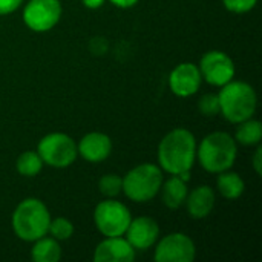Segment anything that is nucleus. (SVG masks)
<instances>
[{
	"label": "nucleus",
	"instance_id": "a878e982",
	"mask_svg": "<svg viewBox=\"0 0 262 262\" xmlns=\"http://www.w3.org/2000/svg\"><path fill=\"white\" fill-rule=\"evenodd\" d=\"M253 169L258 175H262V147L258 146L253 155Z\"/></svg>",
	"mask_w": 262,
	"mask_h": 262
},
{
	"label": "nucleus",
	"instance_id": "f257e3e1",
	"mask_svg": "<svg viewBox=\"0 0 262 262\" xmlns=\"http://www.w3.org/2000/svg\"><path fill=\"white\" fill-rule=\"evenodd\" d=\"M196 160V140L195 135L184 129L177 127L170 130L158 146V163L161 170L178 175L190 170Z\"/></svg>",
	"mask_w": 262,
	"mask_h": 262
},
{
	"label": "nucleus",
	"instance_id": "6ab92c4d",
	"mask_svg": "<svg viewBox=\"0 0 262 262\" xmlns=\"http://www.w3.org/2000/svg\"><path fill=\"white\" fill-rule=\"evenodd\" d=\"M238 129L235 134L236 143H241L244 146H256L261 143L262 138V124L261 121L249 118L241 123H238Z\"/></svg>",
	"mask_w": 262,
	"mask_h": 262
},
{
	"label": "nucleus",
	"instance_id": "7ed1b4c3",
	"mask_svg": "<svg viewBox=\"0 0 262 262\" xmlns=\"http://www.w3.org/2000/svg\"><path fill=\"white\" fill-rule=\"evenodd\" d=\"M238 155L236 140L226 132H213L204 137L196 146V157L201 166L210 173H221L229 170Z\"/></svg>",
	"mask_w": 262,
	"mask_h": 262
},
{
	"label": "nucleus",
	"instance_id": "b1692460",
	"mask_svg": "<svg viewBox=\"0 0 262 262\" xmlns=\"http://www.w3.org/2000/svg\"><path fill=\"white\" fill-rule=\"evenodd\" d=\"M224 6L232 11V12H236V14H244V12H249L252 11L258 0H223Z\"/></svg>",
	"mask_w": 262,
	"mask_h": 262
},
{
	"label": "nucleus",
	"instance_id": "1a4fd4ad",
	"mask_svg": "<svg viewBox=\"0 0 262 262\" xmlns=\"http://www.w3.org/2000/svg\"><path fill=\"white\" fill-rule=\"evenodd\" d=\"M201 77L213 86H224L235 77V63L223 51H209L200 61Z\"/></svg>",
	"mask_w": 262,
	"mask_h": 262
},
{
	"label": "nucleus",
	"instance_id": "6e6552de",
	"mask_svg": "<svg viewBox=\"0 0 262 262\" xmlns=\"http://www.w3.org/2000/svg\"><path fill=\"white\" fill-rule=\"evenodd\" d=\"M61 17L60 0H29L23 9L25 25L35 32L52 29Z\"/></svg>",
	"mask_w": 262,
	"mask_h": 262
},
{
	"label": "nucleus",
	"instance_id": "a211bd4d",
	"mask_svg": "<svg viewBox=\"0 0 262 262\" xmlns=\"http://www.w3.org/2000/svg\"><path fill=\"white\" fill-rule=\"evenodd\" d=\"M216 186H218L220 193L227 200H236L246 190V183L241 178V175L235 172H227V170L220 173Z\"/></svg>",
	"mask_w": 262,
	"mask_h": 262
},
{
	"label": "nucleus",
	"instance_id": "f03ea898",
	"mask_svg": "<svg viewBox=\"0 0 262 262\" xmlns=\"http://www.w3.org/2000/svg\"><path fill=\"white\" fill-rule=\"evenodd\" d=\"M11 224L17 238L26 243H34L48 233L51 213L40 200L26 198L15 207Z\"/></svg>",
	"mask_w": 262,
	"mask_h": 262
},
{
	"label": "nucleus",
	"instance_id": "aec40b11",
	"mask_svg": "<svg viewBox=\"0 0 262 262\" xmlns=\"http://www.w3.org/2000/svg\"><path fill=\"white\" fill-rule=\"evenodd\" d=\"M15 167H17V172L23 177H35L41 170L43 161L37 150H28V152H23L17 158Z\"/></svg>",
	"mask_w": 262,
	"mask_h": 262
},
{
	"label": "nucleus",
	"instance_id": "f8f14e48",
	"mask_svg": "<svg viewBox=\"0 0 262 262\" xmlns=\"http://www.w3.org/2000/svg\"><path fill=\"white\" fill-rule=\"evenodd\" d=\"M124 235L135 250H146L157 243L160 236V227L155 220L149 216H140L130 220V224Z\"/></svg>",
	"mask_w": 262,
	"mask_h": 262
},
{
	"label": "nucleus",
	"instance_id": "0eeeda50",
	"mask_svg": "<svg viewBox=\"0 0 262 262\" xmlns=\"http://www.w3.org/2000/svg\"><path fill=\"white\" fill-rule=\"evenodd\" d=\"M130 212L127 206L112 198L101 201L94 212V221L98 232L106 238L123 236L130 224Z\"/></svg>",
	"mask_w": 262,
	"mask_h": 262
},
{
	"label": "nucleus",
	"instance_id": "dca6fc26",
	"mask_svg": "<svg viewBox=\"0 0 262 262\" xmlns=\"http://www.w3.org/2000/svg\"><path fill=\"white\" fill-rule=\"evenodd\" d=\"M163 192V203L169 209H178L186 203L187 198V183H184L180 177L172 175L169 180L163 181L161 189Z\"/></svg>",
	"mask_w": 262,
	"mask_h": 262
},
{
	"label": "nucleus",
	"instance_id": "20e7f679",
	"mask_svg": "<svg viewBox=\"0 0 262 262\" xmlns=\"http://www.w3.org/2000/svg\"><path fill=\"white\" fill-rule=\"evenodd\" d=\"M220 114L230 123H241L255 115L258 97L255 89L246 81H229L221 86L218 94Z\"/></svg>",
	"mask_w": 262,
	"mask_h": 262
},
{
	"label": "nucleus",
	"instance_id": "2eb2a0df",
	"mask_svg": "<svg viewBox=\"0 0 262 262\" xmlns=\"http://www.w3.org/2000/svg\"><path fill=\"white\" fill-rule=\"evenodd\" d=\"M184 204H187V212L192 218L203 220L215 207V192L210 186H198L187 193Z\"/></svg>",
	"mask_w": 262,
	"mask_h": 262
},
{
	"label": "nucleus",
	"instance_id": "423d86ee",
	"mask_svg": "<svg viewBox=\"0 0 262 262\" xmlns=\"http://www.w3.org/2000/svg\"><path fill=\"white\" fill-rule=\"evenodd\" d=\"M37 152L43 164L57 169L69 167L78 155L77 143L69 135L61 132H54L43 137L37 146Z\"/></svg>",
	"mask_w": 262,
	"mask_h": 262
},
{
	"label": "nucleus",
	"instance_id": "9d476101",
	"mask_svg": "<svg viewBox=\"0 0 262 262\" xmlns=\"http://www.w3.org/2000/svg\"><path fill=\"white\" fill-rule=\"evenodd\" d=\"M195 255V244L187 235L170 233L158 243L154 258L157 262H192Z\"/></svg>",
	"mask_w": 262,
	"mask_h": 262
},
{
	"label": "nucleus",
	"instance_id": "cd10ccee",
	"mask_svg": "<svg viewBox=\"0 0 262 262\" xmlns=\"http://www.w3.org/2000/svg\"><path fill=\"white\" fill-rule=\"evenodd\" d=\"M104 0H83V5L89 9H98L100 6H103Z\"/></svg>",
	"mask_w": 262,
	"mask_h": 262
},
{
	"label": "nucleus",
	"instance_id": "5701e85b",
	"mask_svg": "<svg viewBox=\"0 0 262 262\" xmlns=\"http://www.w3.org/2000/svg\"><path fill=\"white\" fill-rule=\"evenodd\" d=\"M198 109L206 117H215L220 114V98L218 94H204L198 101Z\"/></svg>",
	"mask_w": 262,
	"mask_h": 262
},
{
	"label": "nucleus",
	"instance_id": "f3484780",
	"mask_svg": "<svg viewBox=\"0 0 262 262\" xmlns=\"http://www.w3.org/2000/svg\"><path fill=\"white\" fill-rule=\"evenodd\" d=\"M31 256L35 262H57L61 258V249L57 239L41 236L34 241Z\"/></svg>",
	"mask_w": 262,
	"mask_h": 262
},
{
	"label": "nucleus",
	"instance_id": "4be33fe9",
	"mask_svg": "<svg viewBox=\"0 0 262 262\" xmlns=\"http://www.w3.org/2000/svg\"><path fill=\"white\" fill-rule=\"evenodd\" d=\"M98 189L100 192L107 196V198H114L117 196L121 189H123V178L115 175V173H107L104 175L100 181H98Z\"/></svg>",
	"mask_w": 262,
	"mask_h": 262
},
{
	"label": "nucleus",
	"instance_id": "ddd939ff",
	"mask_svg": "<svg viewBox=\"0 0 262 262\" xmlns=\"http://www.w3.org/2000/svg\"><path fill=\"white\" fill-rule=\"evenodd\" d=\"M137 256V250L123 236H114L103 239L94 253L95 262H132Z\"/></svg>",
	"mask_w": 262,
	"mask_h": 262
},
{
	"label": "nucleus",
	"instance_id": "393cba45",
	"mask_svg": "<svg viewBox=\"0 0 262 262\" xmlns=\"http://www.w3.org/2000/svg\"><path fill=\"white\" fill-rule=\"evenodd\" d=\"M23 0H0V15L11 14L20 8Z\"/></svg>",
	"mask_w": 262,
	"mask_h": 262
},
{
	"label": "nucleus",
	"instance_id": "412c9836",
	"mask_svg": "<svg viewBox=\"0 0 262 262\" xmlns=\"http://www.w3.org/2000/svg\"><path fill=\"white\" fill-rule=\"evenodd\" d=\"M51 236L57 241H66L72 236L74 233V226L69 220L66 218H55V220H51V224H49V230Z\"/></svg>",
	"mask_w": 262,
	"mask_h": 262
},
{
	"label": "nucleus",
	"instance_id": "39448f33",
	"mask_svg": "<svg viewBox=\"0 0 262 262\" xmlns=\"http://www.w3.org/2000/svg\"><path fill=\"white\" fill-rule=\"evenodd\" d=\"M163 170L160 166L144 163L126 173L123 178L124 195L135 203H147L150 201L161 189L163 184Z\"/></svg>",
	"mask_w": 262,
	"mask_h": 262
},
{
	"label": "nucleus",
	"instance_id": "4468645a",
	"mask_svg": "<svg viewBox=\"0 0 262 262\" xmlns=\"http://www.w3.org/2000/svg\"><path fill=\"white\" fill-rule=\"evenodd\" d=\"M78 154L89 163H100L104 161L112 152V141L106 134L101 132H91L86 134L78 146Z\"/></svg>",
	"mask_w": 262,
	"mask_h": 262
},
{
	"label": "nucleus",
	"instance_id": "bb28decb",
	"mask_svg": "<svg viewBox=\"0 0 262 262\" xmlns=\"http://www.w3.org/2000/svg\"><path fill=\"white\" fill-rule=\"evenodd\" d=\"M115 6H118V8H123V9H126V8H132V6H135L137 3H138V0H111Z\"/></svg>",
	"mask_w": 262,
	"mask_h": 262
},
{
	"label": "nucleus",
	"instance_id": "9b49d317",
	"mask_svg": "<svg viewBox=\"0 0 262 262\" xmlns=\"http://www.w3.org/2000/svg\"><path fill=\"white\" fill-rule=\"evenodd\" d=\"M201 72L200 68L193 63L178 64L169 77L170 91L178 97H190L196 94L201 88Z\"/></svg>",
	"mask_w": 262,
	"mask_h": 262
}]
</instances>
